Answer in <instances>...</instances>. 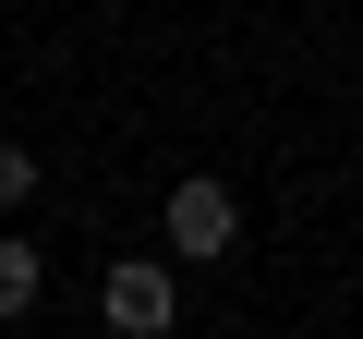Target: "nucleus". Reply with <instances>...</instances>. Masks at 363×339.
<instances>
[{
	"label": "nucleus",
	"mask_w": 363,
	"mask_h": 339,
	"mask_svg": "<svg viewBox=\"0 0 363 339\" xmlns=\"http://www.w3.org/2000/svg\"><path fill=\"white\" fill-rule=\"evenodd\" d=\"M242 243V206H230V182H206V170H194V182H169V255H230Z\"/></svg>",
	"instance_id": "1"
},
{
	"label": "nucleus",
	"mask_w": 363,
	"mask_h": 339,
	"mask_svg": "<svg viewBox=\"0 0 363 339\" xmlns=\"http://www.w3.org/2000/svg\"><path fill=\"white\" fill-rule=\"evenodd\" d=\"M97 315H109L121 339H157V327L182 315V291H169V267H157V255H133V267H109V279H97Z\"/></svg>",
	"instance_id": "2"
},
{
	"label": "nucleus",
	"mask_w": 363,
	"mask_h": 339,
	"mask_svg": "<svg viewBox=\"0 0 363 339\" xmlns=\"http://www.w3.org/2000/svg\"><path fill=\"white\" fill-rule=\"evenodd\" d=\"M37 243H13V230H0V327H13V315H37Z\"/></svg>",
	"instance_id": "3"
},
{
	"label": "nucleus",
	"mask_w": 363,
	"mask_h": 339,
	"mask_svg": "<svg viewBox=\"0 0 363 339\" xmlns=\"http://www.w3.org/2000/svg\"><path fill=\"white\" fill-rule=\"evenodd\" d=\"M25 194H37V157H25V145H0V206H25Z\"/></svg>",
	"instance_id": "4"
}]
</instances>
